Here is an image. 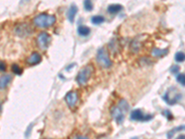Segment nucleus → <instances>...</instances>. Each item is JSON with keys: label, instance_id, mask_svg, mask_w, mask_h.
I'll list each match as a JSON object with an SVG mask.
<instances>
[{"label": "nucleus", "instance_id": "nucleus-17", "mask_svg": "<svg viewBox=\"0 0 185 139\" xmlns=\"http://www.w3.org/2000/svg\"><path fill=\"white\" fill-rule=\"evenodd\" d=\"M11 71H12L13 73L17 74V75H20V74L22 73V69L20 68V67L18 64H12V66H11Z\"/></svg>", "mask_w": 185, "mask_h": 139}, {"label": "nucleus", "instance_id": "nucleus-23", "mask_svg": "<svg viewBox=\"0 0 185 139\" xmlns=\"http://www.w3.org/2000/svg\"><path fill=\"white\" fill-rule=\"evenodd\" d=\"M7 70V64L3 60H0V71H5Z\"/></svg>", "mask_w": 185, "mask_h": 139}, {"label": "nucleus", "instance_id": "nucleus-12", "mask_svg": "<svg viewBox=\"0 0 185 139\" xmlns=\"http://www.w3.org/2000/svg\"><path fill=\"white\" fill-rule=\"evenodd\" d=\"M145 115L141 110H134L131 113V119L133 121H144Z\"/></svg>", "mask_w": 185, "mask_h": 139}, {"label": "nucleus", "instance_id": "nucleus-28", "mask_svg": "<svg viewBox=\"0 0 185 139\" xmlns=\"http://www.w3.org/2000/svg\"><path fill=\"white\" fill-rule=\"evenodd\" d=\"M0 111H1V103H0Z\"/></svg>", "mask_w": 185, "mask_h": 139}, {"label": "nucleus", "instance_id": "nucleus-4", "mask_svg": "<svg viewBox=\"0 0 185 139\" xmlns=\"http://www.w3.org/2000/svg\"><path fill=\"white\" fill-rule=\"evenodd\" d=\"M96 61L100 67H102L103 69H108L110 68L112 65V61H111L108 50L105 47L99 48L97 51L96 55Z\"/></svg>", "mask_w": 185, "mask_h": 139}, {"label": "nucleus", "instance_id": "nucleus-1", "mask_svg": "<svg viewBox=\"0 0 185 139\" xmlns=\"http://www.w3.org/2000/svg\"><path fill=\"white\" fill-rule=\"evenodd\" d=\"M129 110V104L127 100L120 99L118 105L114 107L111 110V115L112 118L117 122L118 123H122L125 119V115L127 111Z\"/></svg>", "mask_w": 185, "mask_h": 139}, {"label": "nucleus", "instance_id": "nucleus-11", "mask_svg": "<svg viewBox=\"0 0 185 139\" xmlns=\"http://www.w3.org/2000/svg\"><path fill=\"white\" fill-rule=\"evenodd\" d=\"M77 11H78V8L74 4L71 5V6L70 7V8L68 9V11H67V18H68V20H70L71 22H74V19H75Z\"/></svg>", "mask_w": 185, "mask_h": 139}, {"label": "nucleus", "instance_id": "nucleus-18", "mask_svg": "<svg viewBox=\"0 0 185 139\" xmlns=\"http://www.w3.org/2000/svg\"><path fill=\"white\" fill-rule=\"evenodd\" d=\"M182 130H185V126H179V127L175 128V129H172L171 131H170L168 133V139L172 138L173 133H175L176 132H179V131H182Z\"/></svg>", "mask_w": 185, "mask_h": 139}, {"label": "nucleus", "instance_id": "nucleus-27", "mask_svg": "<svg viewBox=\"0 0 185 139\" xmlns=\"http://www.w3.org/2000/svg\"><path fill=\"white\" fill-rule=\"evenodd\" d=\"M177 139H185V136L184 135H182V136H179Z\"/></svg>", "mask_w": 185, "mask_h": 139}, {"label": "nucleus", "instance_id": "nucleus-20", "mask_svg": "<svg viewBox=\"0 0 185 139\" xmlns=\"http://www.w3.org/2000/svg\"><path fill=\"white\" fill-rule=\"evenodd\" d=\"M83 6H84V9L87 10V11H91L93 9L94 6H93V3L90 1V0H86V1L83 2Z\"/></svg>", "mask_w": 185, "mask_h": 139}, {"label": "nucleus", "instance_id": "nucleus-22", "mask_svg": "<svg viewBox=\"0 0 185 139\" xmlns=\"http://www.w3.org/2000/svg\"><path fill=\"white\" fill-rule=\"evenodd\" d=\"M139 62H140V64L142 65V66H145V65H146V64H151L152 62H151V60H150V59H148V58H141L140 59H139Z\"/></svg>", "mask_w": 185, "mask_h": 139}, {"label": "nucleus", "instance_id": "nucleus-7", "mask_svg": "<svg viewBox=\"0 0 185 139\" xmlns=\"http://www.w3.org/2000/svg\"><path fill=\"white\" fill-rule=\"evenodd\" d=\"M78 98H79L78 93L75 92V91L68 92V94L65 96V100L67 102V104H68V107H71V108L75 107V105L77 104Z\"/></svg>", "mask_w": 185, "mask_h": 139}, {"label": "nucleus", "instance_id": "nucleus-9", "mask_svg": "<svg viewBox=\"0 0 185 139\" xmlns=\"http://www.w3.org/2000/svg\"><path fill=\"white\" fill-rule=\"evenodd\" d=\"M41 60H42V57L39 53H37V52L31 53L28 57V59H26V61H27V63L29 65H36V64L40 63Z\"/></svg>", "mask_w": 185, "mask_h": 139}, {"label": "nucleus", "instance_id": "nucleus-2", "mask_svg": "<svg viewBox=\"0 0 185 139\" xmlns=\"http://www.w3.org/2000/svg\"><path fill=\"white\" fill-rule=\"evenodd\" d=\"M56 22V17L54 15L47 13H41L34 18V23L39 28H48L51 27Z\"/></svg>", "mask_w": 185, "mask_h": 139}, {"label": "nucleus", "instance_id": "nucleus-25", "mask_svg": "<svg viewBox=\"0 0 185 139\" xmlns=\"http://www.w3.org/2000/svg\"><path fill=\"white\" fill-rule=\"evenodd\" d=\"M164 112H165V115H166V117L168 118V120L170 121V120L172 119V114L170 113V110H165Z\"/></svg>", "mask_w": 185, "mask_h": 139}, {"label": "nucleus", "instance_id": "nucleus-24", "mask_svg": "<svg viewBox=\"0 0 185 139\" xmlns=\"http://www.w3.org/2000/svg\"><path fill=\"white\" fill-rule=\"evenodd\" d=\"M179 71V66H173L172 68L170 69V71L172 73H174V74H176V73H178V71Z\"/></svg>", "mask_w": 185, "mask_h": 139}, {"label": "nucleus", "instance_id": "nucleus-13", "mask_svg": "<svg viewBox=\"0 0 185 139\" xmlns=\"http://www.w3.org/2000/svg\"><path fill=\"white\" fill-rule=\"evenodd\" d=\"M152 56L156 57V58H162V57L168 55V49H159V48H154L152 50Z\"/></svg>", "mask_w": 185, "mask_h": 139}, {"label": "nucleus", "instance_id": "nucleus-10", "mask_svg": "<svg viewBox=\"0 0 185 139\" xmlns=\"http://www.w3.org/2000/svg\"><path fill=\"white\" fill-rule=\"evenodd\" d=\"M12 77L9 74H4L0 76V90L5 89L6 87L11 83Z\"/></svg>", "mask_w": 185, "mask_h": 139}, {"label": "nucleus", "instance_id": "nucleus-15", "mask_svg": "<svg viewBox=\"0 0 185 139\" xmlns=\"http://www.w3.org/2000/svg\"><path fill=\"white\" fill-rule=\"evenodd\" d=\"M78 34L82 36H87L90 34V28H88L85 25H81L78 28Z\"/></svg>", "mask_w": 185, "mask_h": 139}, {"label": "nucleus", "instance_id": "nucleus-29", "mask_svg": "<svg viewBox=\"0 0 185 139\" xmlns=\"http://www.w3.org/2000/svg\"><path fill=\"white\" fill-rule=\"evenodd\" d=\"M45 139H50V138H45Z\"/></svg>", "mask_w": 185, "mask_h": 139}, {"label": "nucleus", "instance_id": "nucleus-8", "mask_svg": "<svg viewBox=\"0 0 185 139\" xmlns=\"http://www.w3.org/2000/svg\"><path fill=\"white\" fill-rule=\"evenodd\" d=\"M142 37H144V35H139L138 37H136L133 40V42H131V49L133 52L137 53L141 49L142 45V41L144 40Z\"/></svg>", "mask_w": 185, "mask_h": 139}, {"label": "nucleus", "instance_id": "nucleus-3", "mask_svg": "<svg viewBox=\"0 0 185 139\" xmlns=\"http://www.w3.org/2000/svg\"><path fill=\"white\" fill-rule=\"evenodd\" d=\"M94 73V66L92 64H88L84 66L83 68L79 71V73L76 77L77 83L80 85H85L90 78L92 77Z\"/></svg>", "mask_w": 185, "mask_h": 139}, {"label": "nucleus", "instance_id": "nucleus-14", "mask_svg": "<svg viewBox=\"0 0 185 139\" xmlns=\"http://www.w3.org/2000/svg\"><path fill=\"white\" fill-rule=\"evenodd\" d=\"M122 8H123L122 6L119 4H112V5H110V6H108V11L111 14H115V13L119 12Z\"/></svg>", "mask_w": 185, "mask_h": 139}, {"label": "nucleus", "instance_id": "nucleus-19", "mask_svg": "<svg viewBox=\"0 0 185 139\" xmlns=\"http://www.w3.org/2000/svg\"><path fill=\"white\" fill-rule=\"evenodd\" d=\"M175 60L177 62H183L185 60V55L183 52H178L175 55Z\"/></svg>", "mask_w": 185, "mask_h": 139}, {"label": "nucleus", "instance_id": "nucleus-16", "mask_svg": "<svg viewBox=\"0 0 185 139\" xmlns=\"http://www.w3.org/2000/svg\"><path fill=\"white\" fill-rule=\"evenodd\" d=\"M91 22L94 24L98 25V24H101L105 22V18L103 16H101V15H96V16H93L91 18Z\"/></svg>", "mask_w": 185, "mask_h": 139}, {"label": "nucleus", "instance_id": "nucleus-21", "mask_svg": "<svg viewBox=\"0 0 185 139\" xmlns=\"http://www.w3.org/2000/svg\"><path fill=\"white\" fill-rule=\"evenodd\" d=\"M177 81L182 85L185 86V73H179L177 75Z\"/></svg>", "mask_w": 185, "mask_h": 139}, {"label": "nucleus", "instance_id": "nucleus-26", "mask_svg": "<svg viewBox=\"0 0 185 139\" xmlns=\"http://www.w3.org/2000/svg\"><path fill=\"white\" fill-rule=\"evenodd\" d=\"M75 139H89V137L88 136H80L75 137Z\"/></svg>", "mask_w": 185, "mask_h": 139}, {"label": "nucleus", "instance_id": "nucleus-5", "mask_svg": "<svg viewBox=\"0 0 185 139\" xmlns=\"http://www.w3.org/2000/svg\"><path fill=\"white\" fill-rule=\"evenodd\" d=\"M51 42V36L45 32H43L38 34V36L36 38V43L38 47L42 50H45L49 46V44Z\"/></svg>", "mask_w": 185, "mask_h": 139}, {"label": "nucleus", "instance_id": "nucleus-6", "mask_svg": "<svg viewBox=\"0 0 185 139\" xmlns=\"http://www.w3.org/2000/svg\"><path fill=\"white\" fill-rule=\"evenodd\" d=\"M14 31H15L16 34L19 35V36L25 37V36H28V35H30L31 34L33 29H31V27L28 23H20L15 27Z\"/></svg>", "mask_w": 185, "mask_h": 139}]
</instances>
